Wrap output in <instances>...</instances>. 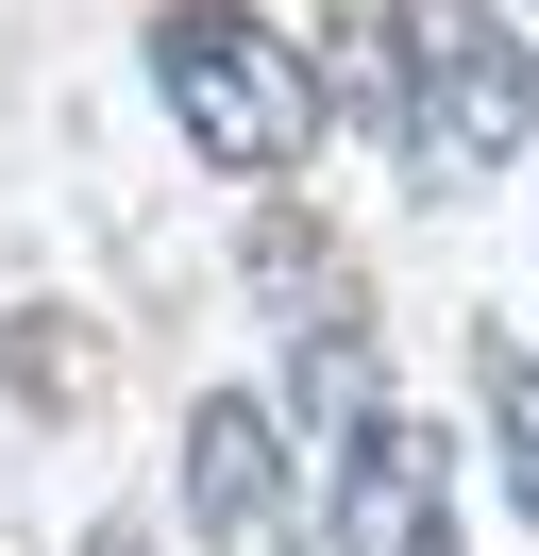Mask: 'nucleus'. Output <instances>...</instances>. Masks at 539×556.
<instances>
[{
	"label": "nucleus",
	"instance_id": "obj_7",
	"mask_svg": "<svg viewBox=\"0 0 539 556\" xmlns=\"http://www.w3.org/2000/svg\"><path fill=\"white\" fill-rule=\"evenodd\" d=\"M0 371H17L51 421H85L101 405V320H0Z\"/></svg>",
	"mask_w": 539,
	"mask_h": 556
},
{
	"label": "nucleus",
	"instance_id": "obj_1",
	"mask_svg": "<svg viewBox=\"0 0 539 556\" xmlns=\"http://www.w3.org/2000/svg\"><path fill=\"white\" fill-rule=\"evenodd\" d=\"M388 152L422 186H489L539 152V51L489 0H388Z\"/></svg>",
	"mask_w": 539,
	"mask_h": 556
},
{
	"label": "nucleus",
	"instance_id": "obj_3",
	"mask_svg": "<svg viewBox=\"0 0 539 556\" xmlns=\"http://www.w3.org/2000/svg\"><path fill=\"white\" fill-rule=\"evenodd\" d=\"M186 540L202 556H287L303 540V439H287V405H253V388H202L186 405Z\"/></svg>",
	"mask_w": 539,
	"mask_h": 556
},
{
	"label": "nucleus",
	"instance_id": "obj_5",
	"mask_svg": "<svg viewBox=\"0 0 539 556\" xmlns=\"http://www.w3.org/2000/svg\"><path fill=\"white\" fill-rule=\"evenodd\" d=\"M236 270H253V304L287 320H371L354 304V253H337V219H303V203H253V237H236Z\"/></svg>",
	"mask_w": 539,
	"mask_h": 556
},
{
	"label": "nucleus",
	"instance_id": "obj_4",
	"mask_svg": "<svg viewBox=\"0 0 539 556\" xmlns=\"http://www.w3.org/2000/svg\"><path fill=\"white\" fill-rule=\"evenodd\" d=\"M321 506H337V556H455V455H438V421L371 405L354 439H337Z\"/></svg>",
	"mask_w": 539,
	"mask_h": 556
},
{
	"label": "nucleus",
	"instance_id": "obj_2",
	"mask_svg": "<svg viewBox=\"0 0 539 556\" xmlns=\"http://www.w3.org/2000/svg\"><path fill=\"white\" fill-rule=\"evenodd\" d=\"M152 102L186 118V152L236 169V186H287L303 152H321V118H337L321 68L270 35L253 0H152Z\"/></svg>",
	"mask_w": 539,
	"mask_h": 556
},
{
	"label": "nucleus",
	"instance_id": "obj_6",
	"mask_svg": "<svg viewBox=\"0 0 539 556\" xmlns=\"http://www.w3.org/2000/svg\"><path fill=\"white\" fill-rule=\"evenodd\" d=\"M472 388H489V455H505V489H523V522H539V354L505 338H472Z\"/></svg>",
	"mask_w": 539,
	"mask_h": 556
}]
</instances>
